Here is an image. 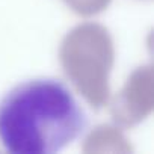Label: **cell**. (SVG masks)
I'll return each instance as SVG.
<instances>
[{"mask_svg":"<svg viewBox=\"0 0 154 154\" xmlns=\"http://www.w3.org/2000/svg\"><path fill=\"white\" fill-rule=\"evenodd\" d=\"M88 115L69 86L33 77L0 98V142L14 154H56L79 139Z\"/></svg>","mask_w":154,"mask_h":154,"instance_id":"cell-1","label":"cell"}]
</instances>
